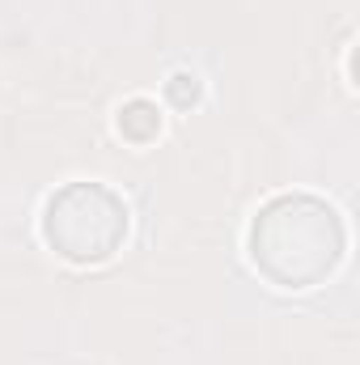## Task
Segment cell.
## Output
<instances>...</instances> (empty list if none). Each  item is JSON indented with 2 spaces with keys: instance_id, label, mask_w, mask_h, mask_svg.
Instances as JSON below:
<instances>
[{
  "instance_id": "7a4b0ae2",
  "label": "cell",
  "mask_w": 360,
  "mask_h": 365,
  "mask_svg": "<svg viewBox=\"0 0 360 365\" xmlns=\"http://www.w3.org/2000/svg\"><path fill=\"white\" fill-rule=\"evenodd\" d=\"M43 238L68 264H106L127 238V204L106 182H68L43 208Z\"/></svg>"
},
{
  "instance_id": "277c9868",
  "label": "cell",
  "mask_w": 360,
  "mask_h": 365,
  "mask_svg": "<svg viewBox=\"0 0 360 365\" xmlns=\"http://www.w3.org/2000/svg\"><path fill=\"white\" fill-rule=\"evenodd\" d=\"M166 98H170L179 110H191V106L199 102V77H195V73H174V77L166 81Z\"/></svg>"
},
{
  "instance_id": "3957f363",
  "label": "cell",
  "mask_w": 360,
  "mask_h": 365,
  "mask_svg": "<svg viewBox=\"0 0 360 365\" xmlns=\"http://www.w3.org/2000/svg\"><path fill=\"white\" fill-rule=\"evenodd\" d=\"M115 128H119L123 140H132V145H149V140H157V132H162V110H157L153 98H132V102L119 106Z\"/></svg>"
},
{
  "instance_id": "6da1fadb",
  "label": "cell",
  "mask_w": 360,
  "mask_h": 365,
  "mask_svg": "<svg viewBox=\"0 0 360 365\" xmlns=\"http://www.w3.org/2000/svg\"><path fill=\"white\" fill-rule=\"evenodd\" d=\"M246 251L255 272L275 289H314L344 264L348 230L327 200L309 191H284L255 212Z\"/></svg>"
}]
</instances>
